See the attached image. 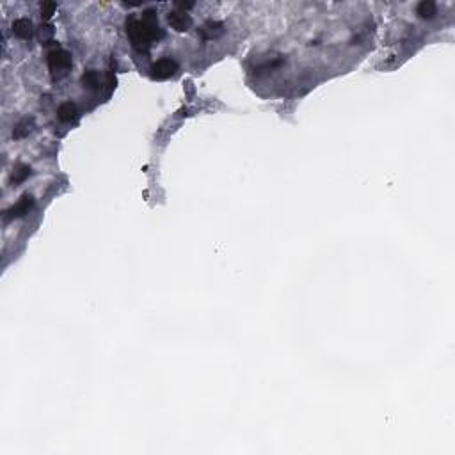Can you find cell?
I'll use <instances>...</instances> for the list:
<instances>
[{
    "instance_id": "6da1fadb",
    "label": "cell",
    "mask_w": 455,
    "mask_h": 455,
    "mask_svg": "<svg viewBox=\"0 0 455 455\" xmlns=\"http://www.w3.org/2000/svg\"><path fill=\"white\" fill-rule=\"evenodd\" d=\"M127 34L132 45L139 52H146L153 41L160 39L162 30L158 29V16L153 9H148L142 15V20L130 18L127 22Z\"/></svg>"
},
{
    "instance_id": "7a4b0ae2",
    "label": "cell",
    "mask_w": 455,
    "mask_h": 455,
    "mask_svg": "<svg viewBox=\"0 0 455 455\" xmlns=\"http://www.w3.org/2000/svg\"><path fill=\"white\" fill-rule=\"evenodd\" d=\"M71 64H73L71 54L62 50V48H55V50H52L48 54V66H50V69L54 73L66 71V69L71 68Z\"/></svg>"
},
{
    "instance_id": "3957f363",
    "label": "cell",
    "mask_w": 455,
    "mask_h": 455,
    "mask_svg": "<svg viewBox=\"0 0 455 455\" xmlns=\"http://www.w3.org/2000/svg\"><path fill=\"white\" fill-rule=\"evenodd\" d=\"M178 71V64H176L173 59H158L153 66H151V77L157 78V80H166V78L173 77L175 73Z\"/></svg>"
},
{
    "instance_id": "277c9868",
    "label": "cell",
    "mask_w": 455,
    "mask_h": 455,
    "mask_svg": "<svg viewBox=\"0 0 455 455\" xmlns=\"http://www.w3.org/2000/svg\"><path fill=\"white\" fill-rule=\"evenodd\" d=\"M32 204H34V197L30 196V194H25V196H22V199H20L18 203L13 204V206L6 212V219L9 221V219L23 217L25 214H29V210L32 208Z\"/></svg>"
},
{
    "instance_id": "5b68a950",
    "label": "cell",
    "mask_w": 455,
    "mask_h": 455,
    "mask_svg": "<svg viewBox=\"0 0 455 455\" xmlns=\"http://www.w3.org/2000/svg\"><path fill=\"white\" fill-rule=\"evenodd\" d=\"M168 22H169V25H171L175 30H178V32H185V30H189V27L192 25V20H190V16L187 15V13H182V11L169 13V15H168Z\"/></svg>"
},
{
    "instance_id": "8992f818",
    "label": "cell",
    "mask_w": 455,
    "mask_h": 455,
    "mask_svg": "<svg viewBox=\"0 0 455 455\" xmlns=\"http://www.w3.org/2000/svg\"><path fill=\"white\" fill-rule=\"evenodd\" d=\"M13 34L20 39H29L32 36V22L27 18H18L13 23Z\"/></svg>"
},
{
    "instance_id": "52a82bcc",
    "label": "cell",
    "mask_w": 455,
    "mask_h": 455,
    "mask_svg": "<svg viewBox=\"0 0 455 455\" xmlns=\"http://www.w3.org/2000/svg\"><path fill=\"white\" fill-rule=\"evenodd\" d=\"M57 117L62 123H71V121L77 119V107L73 105L71 102L61 103L57 109Z\"/></svg>"
},
{
    "instance_id": "ba28073f",
    "label": "cell",
    "mask_w": 455,
    "mask_h": 455,
    "mask_svg": "<svg viewBox=\"0 0 455 455\" xmlns=\"http://www.w3.org/2000/svg\"><path fill=\"white\" fill-rule=\"evenodd\" d=\"M416 11H418L420 18H423V20H430V18H434V16H436V13H437V6L434 4V2H430V0H425V2H420V4H418V9H416Z\"/></svg>"
},
{
    "instance_id": "9c48e42d",
    "label": "cell",
    "mask_w": 455,
    "mask_h": 455,
    "mask_svg": "<svg viewBox=\"0 0 455 455\" xmlns=\"http://www.w3.org/2000/svg\"><path fill=\"white\" fill-rule=\"evenodd\" d=\"M32 117L30 119H22L18 125L15 127V130H13V137L15 139H23L25 135L30 134V130H32Z\"/></svg>"
},
{
    "instance_id": "30bf717a",
    "label": "cell",
    "mask_w": 455,
    "mask_h": 455,
    "mask_svg": "<svg viewBox=\"0 0 455 455\" xmlns=\"http://www.w3.org/2000/svg\"><path fill=\"white\" fill-rule=\"evenodd\" d=\"M222 25L219 22H208L203 29L199 30V34L203 36V39H212V37L217 36V32H221Z\"/></svg>"
},
{
    "instance_id": "8fae6325",
    "label": "cell",
    "mask_w": 455,
    "mask_h": 455,
    "mask_svg": "<svg viewBox=\"0 0 455 455\" xmlns=\"http://www.w3.org/2000/svg\"><path fill=\"white\" fill-rule=\"evenodd\" d=\"M82 84H84L88 89H96L98 88V84H100L98 73H96L95 69H88V71L82 75Z\"/></svg>"
},
{
    "instance_id": "7c38bea8",
    "label": "cell",
    "mask_w": 455,
    "mask_h": 455,
    "mask_svg": "<svg viewBox=\"0 0 455 455\" xmlns=\"http://www.w3.org/2000/svg\"><path fill=\"white\" fill-rule=\"evenodd\" d=\"M30 173H32V171H30L29 166H20L18 171H15V175H13V182H15V183L23 182L25 178H29Z\"/></svg>"
},
{
    "instance_id": "4fadbf2b",
    "label": "cell",
    "mask_w": 455,
    "mask_h": 455,
    "mask_svg": "<svg viewBox=\"0 0 455 455\" xmlns=\"http://www.w3.org/2000/svg\"><path fill=\"white\" fill-rule=\"evenodd\" d=\"M55 9H57L55 2H43L41 4V16H43V20H50L52 15L55 13Z\"/></svg>"
},
{
    "instance_id": "5bb4252c",
    "label": "cell",
    "mask_w": 455,
    "mask_h": 455,
    "mask_svg": "<svg viewBox=\"0 0 455 455\" xmlns=\"http://www.w3.org/2000/svg\"><path fill=\"white\" fill-rule=\"evenodd\" d=\"M176 6H178V8H182V9H190L194 4H183V2H180V4H176Z\"/></svg>"
}]
</instances>
